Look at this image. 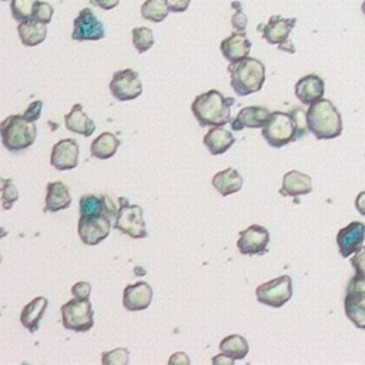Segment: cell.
Instances as JSON below:
<instances>
[{
  "label": "cell",
  "mask_w": 365,
  "mask_h": 365,
  "mask_svg": "<svg viewBox=\"0 0 365 365\" xmlns=\"http://www.w3.org/2000/svg\"><path fill=\"white\" fill-rule=\"evenodd\" d=\"M307 112L294 107L289 113L273 112L267 125L262 127V138L274 149H281L309 133Z\"/></svg>",
  "instance_id": "obj_1"
},
{
  "label": "cell",
  "mask_w": 365,
  "mask_h": 365,
  "mask_svg": "<svg viewBox=\"0 0 365 365\" xmlns=\"http://www.w3.org/2000/svg\"><path fill=\"white\" fill-rule=\"evenodd\" d=\"M236 98L226 97L218 90L198 94L191 103V112L201 127H222L231 123V107Z\"/></svg>",
  "instance_id": "obj_2"
},
{
  "label": "cell",
  "mask_w": 365,
  "mask_h": 365,
  "mask_svg": "<svg viewBox=\"0 0 365 365\" xmlns=\"http://www.w3.org/2000/svg\"><path fill=\"white\" fill-rule=\"evenodd\" d=\"M309 130L317 140L337 138L342 133V117L331 100L321 98L307 110Z\"/></svg>",
  "instance_id": "obj_3"
},
{
  "label": "cell",
  "mask_w": 365,
  "mask_h": 365,
  "mask_svg": "<svg viewBox=\"0 0 365 365\" xmlns=\"http://www.w3.org/2000/svg\"><path fill=\"white\" fill-rule=\"evenodd\" d=\"M230 85L238 96H250L262 89L266 82V66L258 59L246 57L230 63Z\"/></svg>",
  "instance_id": "obj_4"
},
{
  "label": "cell",
  "mask_w": 365,
  "mask_h": 365,
  "mask_svg": "<svg viewBox=\"0 0 365 365\" xmlns=\"http://www.w3.org/2000/svg\"><path fill=\"white\" fill-rule=\"evenodd\" d=\"M0 130H2L3 146L13 153L29 149L37 136V127L34 123H29L23 114H14L5 118Z\"/></svg>",
  "instance_id": "obj_5"
},
{
  "label": "cell",
  "mask_w": 365,
  "mask_h": 365,
  "mask_svg": "<svg viewBox=\"0 0 365 365\" xmlns=\"http://www.w3.org/2000/svg\"><path fill=\"white\" fill-rule=\"evenodd\" d=\"M63 327L74 333H87L94 326V310L89 298H73L62 306Z\"/></svg>",
  "instance_id": "obj_6"
},
{
  "label": "cell",
  "mask_w": 365,
  "mask_h": 365,
  "mask_svg": "<svg viewBox=\"0 0 365 365\" xmlns=\"http://www.w3.org/2000/svg\"><path fill=\"white\" fill-rule=\"evenodd\" d=\"M118 206L120 209L114 220V229L134 240L146 238L147 229L143 218V209L137 205H130L126 197H118Z\"/></svg>",
  "instance_id": "obj_7"
},
{
  "label": "cell",
  "mask_w": 365,
  "mask_h": 365,
  "mask_svg": "<svg viewBox=\"0 0 365 365\" xmlns=\"http://www.w3.org/2000/svg\"><path fill=\"white\" fill-rule=\"evenodd\" d=\"M258 302L273 309H281L293 297V281L290 275H281L257 287Z\"/></svg>",
  "instance_id": "obj_8"
},
{
  "label": "cell",
  "mask_w": 365,
  "mask_h": 365,
  "mask_svg": "<svg viewBox=\"0 0 365 365\" xmlns=\"http://www.w3.org/2000/svg\"><path fill=\"white\" fill-rule=\"evenodd\" d=\"M346 315L359 330H365V278L354 275L348 286L346 300H344Z\"/></svg>",
  "instance_id": "obj_9"
},
{
  "label": "cell",
  "mask_w": 365,
  "mask_h": 365,
  "mask_svg": "<svg viewBox=\"0 0 365 365\" xmlns=\"http://www.w3.org/2000/svg\"><path fill=\"white\" fill-rule=\"evenodd\" d=\"M112 230V218L105 214L80 216L77 233L86 246H97L106 240Z\"/></svg>",
  "instance_id": "obj_10"
},
{
  "label": "cell",
  "mask_w": 365,
  "mask_h": 365,
  "mask_svg": "<svg viewBox=\"0 0 365 365\" xmlns=\"http://www.w3.org/2000/svg\"><path fill=\"white\" fill-rule=\"evenodd\" d=\"M110 92L118 101H130L140 97L143 93V86L138 73L133 69L117 70L112 77Z\"/></svg>",
  "instance_id": "obj_11"
},
{
  "label": "cell",
  "mask_w": 365,
  "mask_h": 365,
  "mask_svg": "<svg viewBox=\"0 0 365 365\" xmlns=\"http://www.w3.org/2000/svg\"><path fill=\"white\" fill-rule=\"evenodd\" d=\"M270 233L266 227L253 225L240 233L237 249L242 255H262L269 253Z\"/></svg>",
  "instance_id": "obj_12"
},
{
  "label": "cell",
  "mask_w": 365,
  "mask_h": 365,
  "mask_svg": "<svg viewBox=\"0 0 365 365\" xmlns=\"http://www.w3.org/2000/svg\"><path fill=\"white\" fill-rule=\"evenodd\" d=\"M105 26L96 17L94 12L89 8L80 10L79 16L73 22L72 39L77 42H90V40H100L105 37Z\"/></svg>",
  "instance_id": "obj_13"
},
{
  "label": "cell",
  "mask_w": 365,
  "mask_h": 365,
  "mask_svg": "<svg viewBox=\"0 0 365 365\" xmlns=\"http://www.w3.org/2000/svg\"><path fill=\"white\" fill-rule=\"evenodd\" d=\"M365 240V225L362 221H353L348 226L341 229L337 234V246L340 254L344 258H348L355 254L362 246Z\"/></svg>",
  "instance_id": "obj_14"
},
{
  "label": "cell",
  "mask_w": 365,
  "mask_h": 365,
  "mask_svg": "<svg viewBox=\"0 0 365 365\" xmlns=\"http://www.w3.org/2000/svg\"><path fill=\"white\" fill-rule=\"evenodd\" d=\"M79 145L74 138H63L57 141L52 149L50 165L59 170H73L79 165Z\"/></svg>",
  "instance_id": "obj_15"
},
{
  "label": "cell",
  "mask_w": 365,
  "mask_h": 365,
  "mask_svg": "<svg viewBox=\"0 0 365 365\" xmlns=\"http://www.w3.org/2000/svg\"><path fill=\"white\" fill-rule=\"evenodd\" d=\"M297 25V19L295 17H290L286 19L282 16H271L269 23L264 26H260L258 30L262 33V37H264L266 42H269L270 45H282L286 43L291 30L295 28Z\"/></svg>",
  "instance_id": "obj_16"
},
{
  "label": "cell",
  "mask_w": 365,
  "mask_h": 365,
  "mask_svg": "<svg viewBox=\"0 0 365 365\" xmlns=\"http://www.w3.org/2000/svg\"><path fill=\"white\" fill-rule=\"evenodd\" d=\"M153 289L149 282L138 281L130 284L123 291V306L127 311H143L150 307Z\"/></svg>",
  "instance_id": "obj_17"
},
{
  "label": "cell",
  "mask_w": 365,
  "mask_h": 365,
  "mask_svg": "<svg viewBox=\"0 0 365 365\" xmlns=\"http://www.w3.org/2000/svg\"><path fill=\"white\" fill-rule=\"evenodd\" d=\"M271 116V112L262 106H250L238 112L236 118L231 120V129L240 132L242 129H262Z\"/></svg>",
  "instance_id": "obj_18"
},
{
  "label": "cell",
  "mask_w": 365,
  "mask_h": 365,
  "mask_svg": "<svg viewBox=\"0 0 365 365\" xmlns=\"http://www.w3.org/2000/svg\"><path fill=\"white\" fill-rule=\"evenodd\" d=\"M295 97L302 105H313L321 100L326 93V83L318 74H309L301 77L295 87Z\"/></svg>",
  "instance_id": "obj_19"
},
{
  "label": "cell",
  "mask_w": 365,
  "mask_h": 365,
  "mask_svg": "<svg viewBox=\"0 0 365 365\" xmlns=\"http://www.w3.org/2000/svg\"><path fill=\"white\" fill-rule=\"evenodd\" d=\"M221 53L230 63H237L240 60L249 57L251 50V42L244 32H234L225 39L220 45Z\"/></svg>",
  "instance_id": "obj_20"
},
{
  "label": "cell",
  "mask_w": 365,
  "mask_h": 365,
  "mask_svg": "<svg viewBox=\"0 0 365 365\" xmlns=\"http://www.w3.org/2000/svg\"><path fill=\"white\" fill-rule=\"evenodd\" d=\"M313 191V180L309 174L291 170L284 174L280 194L286 197H300Z\"/></svg>",
  "instance_id": "obj_21"
},
{
  "label": "cell",
  "mask_w": 365,
  "mask_h": 365,
  "mask_svg": "<svg viewBox=\"0 0 365 365\" xmlns=\"http://www.w3.org/2000/svg\"><path fill=\"white\" fill-rule=\"evenodd\" d=\"M72 196L69 187L62 181H52L46 187V207L45 211L57 213L69 209Z\"/></svg>",
  "instance_id": "obj_22"
},
{
  "label": "cell",
  "mask_w": 365,
  "mask_h": 365,
  "mask_svg": "<svg viewBox=\"0 0 365 365\" xmlns=\"http://www.w3.org/2000/svg\"><path fill=\"white\" fill-rule=\"evenodd\" d=\"M20 42L26 48H34L43 43L48 36V28L45 23L39 22L36 19H28L25 22H20L17 26Z\"/></svg>",
  "instance_id": "obj_23"
},
{
  "label": "cell",
  "mask_w": 365,
  "mask_h": 365,
  "mask_svg": "<svg viewBox=\"0 0 365 365\" xmlns=\"http://www.w3.org/2000/svg\"><path fill=\"white\" fill-rule=\"evenodd\" d=\"M66 129L72 133L90 137L96 132V123L83 112L82 105H74L65 116Z\"/></svg>",
  "instance_id": "obj_24"
},
{
  "label": "cell",
  "mask_w": 365,
  "mask_h": 365,
  "mask_svg": "<svg viewBox=\"0 0 365 365\" xmlns=\"http://www.w3.org/2000/svg\"><path fill=\"white\" fill-rule=\"evenodd\" d=\"M202 143H205V146L213 156H220L233 147L236 138L233 133L226 129L211 127L205 136V138H202Z\"/></svg>",
  "instance_id": "obj_25"
},
{
  "label": "cell",
  "mask_w": 365,
  "mask_h": 365,
  "mask_svg": "<svg viewBox=\"0 0 365 365\" xmlns=\"http://www.w3.org/2000/svg\"><path fill=\"white\" fill-rule=\"evenodd\" d=\"M49 306V301L45 297H37L32 300L28 306L23 307L22 314H20V322L29 333H36L39 330L40 320L43 318L46 309Z\"/></svg>",
  "instance_id": "obj_26"
},
{
  "label": "cell",
  "mask_w": 365,
  "mask_h": 365,
  "mask_svg": "<svg viewBox=\"0 0 365 365\" xmlns=\"http://www.w3.org/2000/svg\"><path fill=\"white\" fill-rule=\"evenodd\" d=\"M120 145L121 141L117 136L110 132H105L92 141L90 154L98 160H109L117 153Z\"/></svg>",
  "instance_id": "obj_27"
},
{
  "label": "cell",
  "mask_w": 365,
  "mask_h": 365,
  "mask_svg": "<svg viewBox=\"0 0 365 365\" xmlns=\"http://www.w3.org/2000/svg\"><path fill=\"white\" fill-rule=\"evenodd\" d=\"M213 187L222 196H231L242 189V177L236 169H226L213 177Z\"/></svg>",
  "instance_id": "obj_28"
},
{
  "label": "cell",
  "mask_w": 365,
  "mask_h": 365,
  "mask_svg": "<svg viewBox=\"0 0 365 365\" xmlns=\"http://www.w3.org/2000/svg\"><path fill=\"white\" fill-rule=\"evenodd\" d=\"M220 351L222 354H226L227 357L233 358L234 361H237V359H242L247 357L250 347L244 337L233 334V335L226 337L220 342Z\"/></svg>",
  "instance_id": "obj_29"
},
{
  "label": "cell",
  "mask_w": 365,
  "mask_h": 365,
  "mask_svg": "<svg viewBox=\"0 0 365 365\" xmlns=\"http://www.w3.org/2000/svg\"><path fill=\"white\" fill-rule=\"evenodd\" d=\"M170 9L166 0H146L141 6V16L153 23H160L169 16Z\"/></svg>",
  "instance_id": "obj_30"
},
{
  "label": "cell",
  "mask_w": 365,
  "mask_h": 365,
  "mask_svg": "<svg viewBox=\"0 0 365 365\" xmlns=\"http://www.w3.org/2000/svg\"><path fill=\"white\" fill-rule=\"evenodd\" d=\"M133 45L138 54H143L150 50L154 45L153 30L149 28H134L133 32Z\"/></svg>",
  "instance_id": "obj_31"
},
{
  "label": "cell",
  "mask_w": 365,
  "mask_h": 365,
  "mask_svg": "<svg viewBox=\"0 0 365 365\" xmlns=\"http://www.w3.org/2000/svg\"><path fill=\"white\" fill-rule=\"evenodd\" d=\"M39 0H12L10 10L16 22H25L33 17V10Z\"/></svg>",
  "instance_id": "obj_32"
},
{
  "label": "cell",
  "mask_w": 365,
  "mask_h": 365,
  "mask_svg": "<svg viewBox=\"0 0 365 365\" xmlns=\"http://www.w3.org/2000/svg\"><path fill=\"white\" fill-rule=\"evenodd\" d=\"M80 216H96L103 213V200L93 194H85L79 202Z\"/></svg>",
  "instance_id": "obj_33"
},
{
  "label": "cell",
  "mask_w": 365,
  "mask_h": 365,
  "mask_svg": "<svg viewBox=\"0 0 365 365\" xmlns=\"http://www.w3.org/2000/svg\"><path fill=\"white\" fill-rule=\"evenodd\" d=\"M2 206L5 210L12 209V206L19 200V191L14 187L13 181L9 178H2Z\"/></svg>",
  "instance_id": "obj_34"
},
{
  "label": "cell",
  "mask_w": 365,
  "mask_h": 365,
  "mask_svg": "<svg viewBox=\"0 0 365 365\" xmlns=\"http://www.w3.org/2000/svg\"><path fill=\"white\" fill-rule=\"evenodd\" d=\"M129 350L127 348H116L113 351H107L101 354V362L106 365H113V364H120L126 365L129 364Z\"/></svg>",
  "instance_id": "obj_35"
},
{
  "label": "cell",
  "mask_w": 365,
  "mask_h": 365,
  "mask_svg": "<svg viewBox=\"0 0 365 365\" xmlns=\"http://www.w3.org/2000/svg\"><path fill=\"white\" fill-rule=\"evenodd\" d=\"M53 13L54 10L52 5H49L48 2H37L33 10V19L39 20V22H42L45 25H49L52 22Z\"/></svg>",
  "instance_id": "obj_36"
},
{
  "label": "cell",
  "mask_w": 365,
  "mask_h": 365,
  "mask_svg": "<svg viewBox=\"0 0 365 365\" xmlns=\"http://www.w3.org/2000/svg\"><path fill=\"white\" fill-rule=\"evenodd\" d=\"M233 8H236V13L231 16V25L234 32H244L247 28V16L242 13L241 6L238 3H233Z\"/></svg>",
  "instance_id": "obj_37"
},
{
  "label": "cell",
  "mask_w": 365,
  "mask_h": 365,
  "mask_svg": "<svg viewBox=\"0 0 365 365\" xmlns=\"http://www.w3.org/2000/svg\"><path fill=\"white\" fill-rule=\"evenodd\" d=\"M351 264L355 270V274L365 278V246H362L351 258Z\"/></svg>",
  "instance_id": "obj_38"
},
{
  "label": "cell",
  "mask_w": 365,
  "mask_h": 365,
  "mask_svg": "<svg viewBox=\"0 0 365 365\" xmlns=\"http://www.w3.org/2000/svg\"><path fill=\"white\" fill-rule=\"evenodd\" d=\"M72 294L74 298H89L92 294V284L86 281H79L72 287Z\"/></svg>",
  "instance_id": "obj_39"
},
{
  "label": "cell",
  "mask_w": 365,
  "mask_h": 365,
  "mask_svg": "<svg viewBox=\"0 0 365 365\" xmlns=\"http://www.w3.org/2000/svg\"><path fill=\"white\" fill-rule=\"evenodd\" d=\"M42 109H43V103L40 100L33 101V103L29 106V109L23 113V117L29 121V123H34L40 118V114H42Z\"/></svg>",
  "instance_id": "obj_40"
},
{
  "label": "cell",
  "mask_w": 365,
  "mask_h": 365,
  "mask_svg": "<svg viewBox=\"0 0 365 365\" xmlns=\"http://www.w3.org/2000/svg\"><path fill=\"white\" fill-rule=\"evenodd\" d=\"M101 200H103V213H105V216H107L112 220L113 218L116 220L120 206H117L116 202H114V200L110 196H107V194L101 196Z\"/></svg>",
  "instance_id": "obj_41"
},
{
  "label": "cell",
  "mask_w": 365,
  "mask_h": 365,
  "mask_svg": "<svg viewBox=\"0 0 365 365\" xmlns=\"http://www.w3.org/2000/svg\"><path fill=\"white\" fill-rule=\"evenodd\" d=\"M166 2L169 5L170 12L182 13V12H186L189 9L191 0H166Z\"/></svg>",
  "instance_id": "obj_42"
},
{
  "label": "cell",
  "mask_w": 365,
  "mask_h": 365,
  "mask_svg": "<svg viewBox=\"0 0 365 365\" xmlns=\"http://www.w3.org/2000/svg\"><path fill=\"white\" fill-rule=\"evenodd\" d=\"M120 0H90V3L103 10H112L118 5Z\"/></svg>",
  "instance_id": "obj_43"
},
{
  "label": "cell",
  "mask_w": 365,
  "mask_h": 365,
  "mask_svg": "<svg viewBox=\"0 0 365 365\" xmlns=\"http://www.w3.org/2000/svg\"><path fill=\"white\" fill-rule=\"evenodd\" d=\"M355 209L361 216H365V191H361L355 198Z\"/></svg>",
  "instance_id": "obj_44"
},
{
  "label": "cell",
  "mask_w": 365,
  "mask_h": 365,
  "mask_svg": "<svg viewBox=\"0 0 365 365\" xmlns=\"http://www.w3.org/2000/svg\"><path fill=\"white\" fill-rule=\"evenodd\" d=\"M169 364H190V359L185 353H176L169 359Z\"/></svg>",
  "instance_id": "obj_45"
},
{
  "label": "cell",
  "mask_w": 365,
  "mask_h": 365,
  "mask_svg": "<svg viewBox=\"0 0 365 365\" xmlns=\"http://www.w3.org/2000/svg\"><path fill=\"white\" fill-rule=\"evenodd\" d=\"M213 364H222V365H233L234 364V359L233 358H230V357H227L226 354H220V355H217V357H214L213 358Z\"/></svg>",
  "instance_id": "obj_46"
},
{
  "label": "cell",
  "mask_w": 365,
  "mask_h": 365,
  "mask_svg": "<svg viewBox=\"0 0 365 365\" xmlns=\"http://www.w3.org/2000/svg\"><path fill=\"white\" fill-rule=\"evenodd\" d=\"M278 49H280V50H289L290 53H294V52H295V49H294V45L290 42V40H287L286 43L280 45V48H278Z\"/></svg>",
  "instance_id": "obj_47"
},
{
  "label": "cell",
  "mask_w": 365,
  "mask_h": 365,
  "mask_svg": "<svg viewBox=\"0 0 365 365\" xmlns=\"http://www.w3.org/2000/svg\"><path fill=\"white\" fill-rule=\"evenodd\" d=\"M361 10H362V13H364V16H365V0H364V2H362V6H361Z\"/></svg>",
  "instance_id": "obj_48"
},
{
  "label": "cell",
  "mask_w": 365,
  "mask_h": 365,
  "mask_svg": "<svg viewBox=\"0 0 365 365\" xmlns=\"http://www.w3.org/2000/svg\"><path fill=\"white\" fill-rule=\"evenodd\" d=\"M3 2H8V0H3Z\"/></svg>",
  "instance_id": "obj_49"
}]
</instances>
